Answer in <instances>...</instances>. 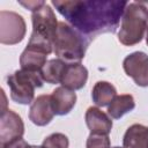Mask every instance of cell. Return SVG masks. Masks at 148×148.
<instances>
[{"mask_svg": "<svg viewBox=\"0 0 148 148\" xmlns=\"http://www.w3.org/2000/svg\"><path fill=\"white\" fill-rule=\"evenodd\" d=\"M51 3L79 32L90 40L105 32H114L127 1L120 0H52Z\"/></svg>", "mask_w": 148, "mask_h": 148, "instance_id": "1", "label": "cell"}, {"mask_svg": "<svg viewBox=\"0 0 148 148\" xmlns=\"http://www.w3.org/2000/svg\"><path fill=\"white\" fill-rule=\"evenodd\" d=\"M90 39L65 22H59L53 39L56 56L67 64L80 62L86 54Z\"/></svg>", "mask_w": 148, "mask_h": 148, "instance_id": "2", "label": "cell"}, {"mask_svg": "<svg viewBox=\"0 0 148 148\" xmlns=\"http://www.w3.org/2000/svg\"><path fill=\"white\" fill-rule=\"evenodd\" d=\"M148 27V12L140 1L128 2L118 31V39L125 46H133L140 43Z\"/></svg>", "mask_w": 148, "mask_h": 148, "instance_id": "3", "label": "cell"}, {"mask_svg": "<svg viewBox=\"0 0 148 148\" xmlns=\"http://www.w3.org/2000/svg\"><path fill=\"white\" fill-rule=\"evenodd\" d=\"M31 21L32 32L28 44L39 47L50 54L53 51V39L59 24L53 9L45 3L31 14Z\"/></svg>", "mask_w": 148, "mask_h": 148, "instance_id": "4", "label": "cell"}, {"mask_svg": "<svg viewBox=\"0 0 148 148\" xmlns=\"http://www.w3.org/2000/svg\"><path fill=\"white\" fill-rule=\"evenodd\" d=\"M40 72L20 69L7 77V84L10 89V98L18 104H30L34 102L35 89L43 86Z\"/></svg>", "mask_w": 148, "mask_h": 148, "instance_id": "5", "label": "cell"}, {"mask_svg": "<svg viewBox=\"0 0 148 148\" xmlns=\"http://www.w3.org/2000/svg\"><path fill=\"white\" fill-rule=\"evenodd\" d=\"M27 32L24 18L10 10L0 12V43L14 45L23 40Z\"/></svg>", "mask_w": 148, "mask_h": 148, "instance_id": "6", "label": "cell"}, {"mask_svg": "<svg viewBox=\"0 0 148 148\" xmlns=\"http://www.w3.org/2000/svg\"><path fill=\"white\" fill-rule=\"evenodd\" d=\"M125 73L140 87H148V54L135 51L128 54L123 61Z\"/></svg>", "mask_w": 148, "mask_h": 148, "instance_id": "7", "label": "cell"}, {"mask_svg": "<svg viewBox=\"0 0 148 148\" xmlns=\"http://www.w3.org/2000/svg\"><path fill=\"white\" fill-rule=\"evenodd\" d=\"M24 134V124L22 118L12 110H5L0 117V146L10 142Z\"/></svg>", "mask_w": 148, "mask_h": 148, "instance_id": "8", "label": "cell"}, {"mask_svg": "<svg viewBox=\"0 0 148 148\" xmlns=\"http://www.w3.org/2000/svg\"><path fill=\"white\" fill-rule=\"evenodd\" d=\"M51 95H39L30 105L29 119L37 126H45L51 123L54 117Z\"/></svg>", "mask_w": 148, "mask_h": 148, "instance_id": "9", "label": "cell"}, {"mask_svg": "<svg viewBox=\"0 0 148 148\" xmlns=\"http://www.w3.org/2000/svg\"><path fill=\"white\" fill-rule=\"evenodd\" d=\"M84 120L90 133L109 135L113 126L111 118L96 106H90L87 109L84 114Z\"/></svg>", "mask_w": 148, "mask_h": 148, "instance_id": "10", "label": "cell"}, {"mask_svg": "<svg viewBox=\"0 0 148 148\" xmlns=\"http://www.w3.org/2000/svg\"><path fill=\"white\" fill-rule=\"evenodd\" d=\"M51 103L56 114H68L76 103V94L74 90L66 87H58L51 94Z\"/></svg>", "mask_w": 148, "mask_h": 148, "instance_id": "11", "label": "cell"}, {"mask_svg": "<svg viewBox=\"0 0 148 148\" xmlns=\"http://www.w3.org/2000/svg\"><path fill=\"white\" fill-rule=\"evenodd\" d=\"M88 80V69L81 62L67 64L61 84L72 90H79L84 87Z\"/></svg>", "mask_w": 148, "mask_h": 148, "instance_id": "12", "label": "cell"}, {"mask_svg": "<svg viewBox=\"0 0 148 148\" xmlns=\"http://www.w3.org/2000/svg\"><path fill=\"white\" fill-rule=\"evenodd\" d=\"M47 53L39 47L27 44V47L20 56L21 69L40 72L44 65L47 62Z\"/></svg>", "mask_w": 148, "mask_h": 148, "instance_id": "13", "label": "cell"}, {"mask_svg": "<svg viewBox=\"0 0 148 148\" xmlns=\"http://www.w3.org/2000/svg\"><path fill=\"white\" fill-rule=\"evenodd\" d=\"M123 146L124 148H148V126L131 125L124 134Z\"/></svg>", "mask_w": 148, "mask_h": 148, "instance_id": "14", "label": "cell"}, {"mask_svg": "<svg viewBox=\"0 0 148 148\" xmlns=\"http://www.w3.org/2000/svg\"><path fill=\"white\" fill-rule=\"evenodd\" d=\"M117 96V90L113 84L108 81H98L91 90L92 102L97 106H109L113 98Z\"/></svg>", "mask_w": 148, "mask_h": 148, "instance_id": "15", "label": "cell"}, {"mask_svg": "<svg viewBox=\"0 0 148 148\" xmlns=\"http://www.w3.org/2000/svg\"><path fill=\"white\" fill-rule=\"evenodd\" d=\"M66 66H67V62L59 58L50 59L42 68L40 75H42L43 80L50 84L61 83Z\"/></svg>", "mask_w": 148, "mask_h": 148, "instance_id": "16", "label": "cell"}, {"mask_svg": "<svg viewBox=\"0 0 148 148\" xmlns=\"http://www.w3.org/2000/svg\"><path fill=\"white\" fill-rule=\"evenodd\" d=\"M135 108V101L132 95H117L108 106V114L113 119H120L124 114L131 112Z\"/></svg>", "mask_w": 148, "mask_h": 148, "instance_id": "17", "label": "cell"}, {"mask_svg": "<svg viewBox=\"0 0 148 148\" xmlns=\"http://www.w3.org/2000/svg\"><path fill=\"white\" fill-rule=\"evenodd\" d=\"M68 146L69 140L62 133H52L42 142L43 148H68Z\"/></svg>", "mask_w": 148, "mask_h": 148, "instance_id": "18", "label": "cell"}, {"mask_svg": "<svg viewBox=\"0 0 148 148\" xmlns=\"http://www.w3.org/2000/svg\"><path fill=\"white\" fill-rule=\"evenodd\" d=\"M86 148H111L110 138L108 134L90 133L86 142Z\"/></svg>", "mask_w": 148, "mask_h": 148, "instance_id": "19", "label": "cell"}, {"mask_svg": "<svg viewBox=\"0 0 148 148\" xmlns=\"http://www.w3.org/2000/svg\"><path fill=\"white\" fill-rule=\"evenodd\" d=\"M0 148H32V146H30L25 140H23L22 138H17L15 140H12L10 142L0 146Z\"/></svg>", "mask_w": 148, "mask_h": 148, "instance_id": "20", "label": "cell"}, {"mask_svg": "<svg viewBox=\"0 0 148 148\" xmlns=\"http://www.w3.org/2000/svg\"><path fill=\"white\" fill-rule=\"evenodd\" d=\"M18 3L25 8H28L29 10H31L32 13L36 12L37 9H39L42 6H44L46 2L45 1H18Z\"/></svg>", "mask_w": 148, "mask_h": 148, "instance_id": "21", "label": "cell"}, {"mask_svg": "<svg viewBox=\"0 0 148 148\" xmlns=\"http://www.w3.org/2000/svg\"><path fill=\"white\" fill-rule=\"evenodd\" d=\"M140 3H141V5H142V6H143V7L147 9V12H148V2H145V1H140Z\"/></svg>", "mask_w": 148, "mask_h": 148, "instance_id": "22", "label": "cell"}, {"mask_svg": "<svg viewBox=\"0 0 148 148\" xmlns=\"http://www.w3.org/2000/svg\"><path fill=\"white\" fill-rule=\"evenodd\" d=\"M146 43L148 45V27H147V30H146Z\"/></svg>", "mask_w": 148, "mask_h": 148, "instance_id": "23", "label": "cell"}, {"mask_svg": "<svg viewBox=\"0 0 148 148\" xmlns=\"http://www.w3.org/2000/svg\"><path fill=\"white\" fill-rule=\"evenodd\" d=\"M111 148H120V147H111Z\"/></svg>", "mask_w": 148, "mask_h": 148, "instance_id": "24", "label": "cell"}]
</instances>
